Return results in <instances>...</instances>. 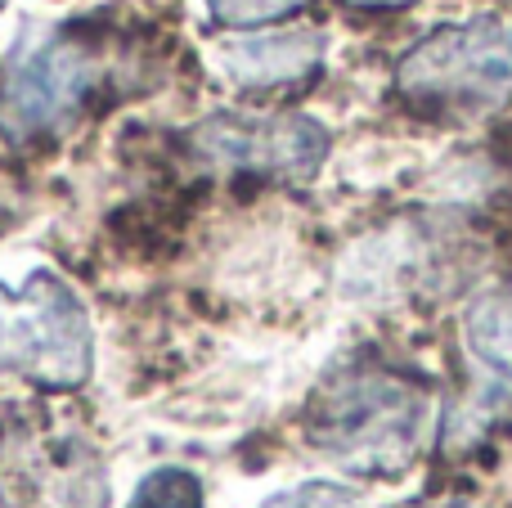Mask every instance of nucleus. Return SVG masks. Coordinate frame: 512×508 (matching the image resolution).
Returning a JSON list of instances; mask_svg holds the SVG:
<instances>
[{"instance_id":"f257e3e1","label":"nucleus","mask_w":512,"mask_h":508,"mask_svg":"<svg viewBox=\"0 0 512 508\" xmlns=\"http://www.w3.org/2000/svg\"><path fill=\"white\" fill-rule=\"evenodd\" d=\"M432 428V392L387 365H346L306 410V437L360 477H400Z\"/></svg>"},{"instance_id":"f03ea898","label":"nucleus","mask_w":512,"mask_h":508,"mask_svg":"<svg viewBox=\"0 0 512 508\" xmlns=\"http://www.w3.org/2000/svg\"><path fill=\"white\" fill-rule=\"evenodd\" d=\"M95 95V54L72 27L27 23L5 54L0 77V135L36 144L72 126Z\"/></svg>"},{"instance_id":"7ed1b4c3","label":"nucleus","mask_w":512,"mask_h":508,"mask_svg":"<svg viewBox=\"0 0 512 508\" xmlns=\"http://www.w3.org/2000/svg\"><path fill=\"white\" fill-rule=\"evenodd\" d=\"M90 360V315L54 270H32L23 288L0 284V374L72 392L90 378Z\"/></svg>"},{"instance_id":"20e7f679","label":"nucleus","mask_w":512,"mask_h":508,"mask_svg":"<svg viewBox=\"0 0 512 508\" xmlns=\"http://www.w3.org/2000/svg\"><path fill=\"white\" fill-rule=\"evenodd\" d=\"M396 90L423 108H486L512 95V36L495 14L441 23L396 63Z\"/></svg>"},{"instance_id":"39448f33","label":"nucleus","mask_w":512,"mask_h":508,"mask_svg":"<svg viewBox=\"0 0 512 508\" xmlns=\"http://www.w3.org/2000/svg\"><path fill=\"white\" fill-rule=\"evenodd\" d=\"M0 508H108L104 459L68 423H9L0 432Z\"/></svg>"},{"instance_id":"423d86ee","label":"nucleus","mask_w":512,"mask_h":508,"mask_svg":"<svg viewBox=\"0 0 512 508\" xmlns=\"http://www.w3.org/2000/svg\"><path fill=\"white\" fill-rule=\"evenodd\" d=\"M194 153L216 171L261 180H310L328 158V131L306 113L243 117L216 113L189 135Z\"/></svg>"},{"instance_id":"0eeeda50","label":"nucleus","mask_w":512,"mask_h":508,"mask_svg":"<svg viewBox=\"0 0 512 508\" xmlns=\"http://www.w3.org/2000/svg\"><path fill=\"white\" fill-rule=\"evenodd\" d=\"M328 36L319 27H265V32H239L216 45V72L243 95H270L283 86L315 81L324 68Z\"/></svg>"},{"instance_id":"6e6552de","label":"nucleus","mask_w":512,"mask_h":508,"mask_svg":"<svg viewBox=\"0 0 512 508\" xmlns=\"http://www.w3.org/2000/svg\"><path fill=\"white\" fill-rule=\"evenodd\" d=\"M463 338H468V351L481 365L512 383V293H504V288L481 293L463 315Z\"/></svg>"},{"instance_id":"1a4fd4ad","label":"nucleus","mask_w":512,"mask_h":508,"mask_svg":"<svg viewBox=\"0 0 512 508\" xmlns=\"http://www.w3.org/2000/svg\"><path fill=\"white\" fill-rule=\"evenodd\" d=\"M126 508H203V482L189 468H153Z\"/></svg>"},{"instance_id":"9d476101","label":"nucleus","mask_w":512,"mask_h":508,"mask_svg":"<svg viewBox=\"0 0 512 508\" xmlns=\"http://www.w3.org/2000/svg\"><path fill=\"white\" fill-rule=\"evenodd\" d=\"M310 0H207L212 18L221 27H234V32H265L270 23L306 9Z\"/></svg>"},{"instance_id":"9b49d317","label":"nucleus","mask_w":512,"mask_h":508,"mask_svg":"<svg viewBox=\"0 0 512 508\" xmlns=\"http://www.w3.org/2000/svg\"><path fill=\"white\" fill-rule=\"evenodd\" d=\"M261 508H369L360 491L351 486H337V482H306L297 491H283L274 500H265Z\"/></svg>"},{"instance_id":"f8f14e48","label":"nucleus","mask_w":512,"mask_h":508,"mask_svg":"<svg viewBox=\"0 0 512 508\" xmlns=\"http://www.w3.org/2000/svg\"><path fill=\"white\" fill-rule=\"evenodd\" d=\"M346 5H355V9H409L414 0H346Z\"/></svg>"},{"instance_id":"ddd939ff","label":"nucleus","mask_w":512,"mask_h":508,"mask_svg":"<svg viewBox=\"0 0 512 508\" xmlns=\"http://www.w3.org/2000/svg\"><path fill=\"white\" fill-rule=\"evenodd\" d=\"M418 508H472V504H463V500H441V504H418Z\"/></svg>"}]
</instances>
